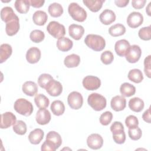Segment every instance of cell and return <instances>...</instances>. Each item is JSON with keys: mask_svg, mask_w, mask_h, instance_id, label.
Returning a JSON list of instances; mask_svg holds the SVG:
<instances>
[{"mask_svg": "<svg viewBox=\"0 0 151 151\" xmlns=\"http://www.w3.org/2000/svg\"><path fill=\"white\" fill-rule=\"evenodd\" d=\"M70 36L76 40L81 38L84 33V28L83 26L77 24H71L68 27Z\"/></svg>", "mask_w": 151, "mask_h": 151, "instance_id": "obj_18", "label": "cell"}, {"mask_svg": "<svg viewBox=\"0 0 151 151\" xmlns=\"http://www.w3.org/2000/svg\"><path fill=\"white\" fill-rule=\"evenodd\" d=\"M128 134L129 137L133 140H137L140 139L142 135V130L137 126L134 128L129 129Z\"/></svg>", "mask_w": 151, "mask_h": 151, "instance_id": "obj_42", "label": "cell"}, {"mask_svg": "<svg viewBox=\"0 0 151 151\" xmlns=\"http://www.w3.org/2000/svg\"><path fill=\"white\" fill-rule=\"evenodd\" d=\"M48 19V15L47 13L43 11H35L32 16V20L35 24L40 26L44 25Z\"/></svg>", "mask_w": 151, "mask_h": 151, "instance_id": "obj_24", "label": "cell"}, {"mask_svg": "<svg viewBox=\"0 0 151 151\" xmlns=\"http://www.w3.org/2000/svg\"><path fill=\"white\" fill-rule=\"evenodd\" d=\"M145 104L142 99L139 97H133L129 101V107L134 112H140L144 108Z\"/></svg>", "mask_w": 151, "mask_h": 151, "instance_id": "obj_25", "label": "cell"}, {"mask_svg": "<svg viewBox=\"0 0 151 151\" xmlns=\"http://www.w3.org/2000/svg\"><path fill=\"white\" fill-rule=\"evenodd\" d=\"M36 122L40 125L48 124L51 120V114L45 109H40L36 114Z\"/></svg>", "mask_w": 151, "mask_h": 151, "instance_id": "obj_16", "label": "cell"}, {"mask_svg": "<svg viewBox=\"0 0 151 151\" xmlns=\"http://www.w3.org/2000/svg\"><path fill=\"white\" fill-rule=\"evenodd\" d=\"M12 48L8 44H2L0 46V63L5 61L11 55Z\"/></svg>", "mask_w": 151, "mask_h": 151, "instance_id": "obj_27", "label": "cell"}, {"mask_svg": "<svg viewBox=\"0 0 151 151\" xmlns=\"http://www.w3.org/2000/svg\"><path fill=\"white\" fill-rule=\"evenodd\" d=\"M124 130V127L123 124L120 122H114L110 126V131L113 133Z\"/></svg>", "mask_w": 151, "mask_h": 151, "instance_id": "obj_47", "label": "cell"}, {"mask_svg": "<svg viewBox=\"0 0 151 151\" xmlns=\"http://www.w3.org/2000/svg\"><path fill=\"white\" fill-rule=\"evenodd\" d=\"M129 0H115L114 3L118 7L123 8L127 6V5L129 4Z\"/></svg>", "mask_w": 151, "mask_h": 151, "instance_id": "obj_52", "label": "cell"}, {"mask_svg": "<svg viewBox=\"0 0 151 151\" xmlns=\"http://www.w3.org/2000/svg\"><path fill=\"white\" fill-rule=\"evenodd\" d=\"M29 2H30V5L34 7V8H40L41 7L44 2H45V1H42V0H31L29 1Z\"/></svg>", "mask_w": 151, "mask_h": 151, "instance_id": "obj_50", "label": "cell"}, {"mask_svg": "<svg viewBox=\"0 0 151 151\" xmlns=\"http://www.w3.org/2000/svg\"><path fill=\"white\" fill-rule=\"evenodd\" d=\"M17 15L14 13V10L10 6H5L1 11V19L7 23L11 19H14Z\"/></svg>", "mask_w": 151, "mask_h": 151, "instance_id": "obj_29", "label": "cell"}, {"mask_svg": "<svg viewBox=\"0 0 151 151\" xmlns=\"http://www.w3.org/2000/svg\"><path fill=\"white\" fill-rule=\"evenodd\" d=\"M52 113L55 116L62 115L65 111V106L61 100H55L52 102L50 107Z\"/></svg>", "mask_w": 151, "mask_h": 151, "instance_id": "obj_31", "label": "cell"}, {"mask_svg": "<svg viewBox=\"0 0 151 151\" xmlns=\"http://www.w3.org/2000/svg\"><path fill=\"white\" fill-rule=\"evenodd\" d=\"M80 63V57L77 54H72L67 55L64 60V65L68 68L77 67Z\"/></svg>", "mask_w": 151, "mask_h": 151, "instance_id": "obj_28", "label": "cell"}, {"mask_svg": "<svg viewBox=\"0 0 151 151\" xmlns=\"http://www.w3.org/2000/svg\"><path fill=\"white\" fill-rule=\"evenodd\" d=\"M120 91L123 97H129L135 94L136 88L129 83H124L120 86Z\"/></svg>", "mask_w": 151, "mask_h": 151, "instance_id": "obj_30", "label": "cell"}, {"mask_svg": "<svg viewBox=\"0 0 151 151\" xmlns=\"http://www.w3.org/2000/svg\"><path fill=\"white\" fill-rule=\"evenodd\" d=\"M48 32L55 38H60L65 34V27L58 22L52 21L49 22L47 27Z\"/></svg>", "mask_w": 151, "mask_h": 151, "instance_id": "obj_5", "label": "cell"}, {"mask_svg": "<svg viewBox=\"0 0 151 151\" xmlns=\"http://www.w3.org/2000/svg\"><path fill=\"white\" fill-rule=\"evenodd\" d=\"M116 18L115 13L113 11L108 9H104L99 16L100 22L106 25H110L113 22L116 20Z\"/></svg>", "mask_w": 151, "mask_h": 151, "instance_id": "obj_17", "label": "cell"}, {"mask_svg": "<svg viewBox=\"0 0 151 151\" xmlns=\"http://www.w3.org/2000/svg\"><path fill=\"white\" fill-rule=\"evenodd\" d=\"M22 90L25 94L29 96H34L38 92V86L35 82L27 81L23 84Z\"/></svg>", "mask_w": 151, "mask_h": 151, "instance_id": "obj_21", "label": "cell"}, {"mask_svg": "<svg viewBox=\"0 0 151 151\" xmlns=\"http://www.w3.org/2000/svg\"><path fill=\"white\" fill-rule=\"evenodd\" d=\"M73 45V41L67 37H63L58 39L57 42V47L58 49L61 51L65 52L70 50Z\"/></svg>", "mask_w": 151, "mask_h": 151, "instance_id": "obj_23", "label": "cell"}, {"mask_svg": "<svg viewBox=\"0 0 151 151\" xmlns=\"http://www.w3.org/2000/svg\"><path fill=\"white\" fill-rule=\"evenodd\" d=\"M14 107L17 113L25 116H30L34 109L32 103L23 98L17 99L14 103Z\"/></svg>", "mask_w": 151, "mask_h": 151, "instance_id": "obj_2", "label": "cell"}, {"mask_svg": "<svg viewBox=\"0 0 151 151\" xmlns=\"http://www.w3.org/2000/svg\"><path fill=\"white\" fill-rule=\"evenodd\" d=\"M83 86L87 90H96L101 86L100 78L96 76H87L83 80Z\"/></svg>", "mask_w": 151, "mask_h": 151, "instance_id": "obj_8", "label": "cell"}, {"mask_svg": "<svg viewBox=\"0 0 151 151\" xmlns=\"http://www.w3.org/2000/svg\"><path fill=\"white\" fill-rule=\"evenodd\" d=\"M41 51L37 47H31L28 50L26 54V59L30 64H35L41 58Z\"/></svg>", "mask_w": 151, "mask_h": 151, "instance_id": "obj_15", "label": "cell"}, {"mask_svg": "<svg viewBox=\"0 0 151 151\" xmlns=\"http://www.w3.org/2000/svg\"><path fill=\"white\" fill-rule=\"evenodd\" d=\"M88 104L96 111H101L106 107L107 101L106 98L97 93L90 94L87 99Z\"/></svg>", "mask_w": 151, "mask_h": 151, "instance_id": "obj_3", "label": "cell"}, {"mask_svg": "<svg viewBox=\"0 0 151 151\" xmlns=\"http://www.w3.org/2000/svg\"><path fill=\"white\" fill-rule=\"evenodd\" d=\"M127 77L130 81L135 83H140L143 80V76L142 72L139 69L137 68L130 70L128 73Z\"/></svg>", "mask_w": 151, "mask_h": 151, "instance_id": "obj_35", "label": "cell"}, {"mask_svg": "<svg viewBox=\"0 0 151 151\" xmlns=\"http://www.w3.org/2000/svg\"><path fill=\"white\" fill-rule=\"evenodd\" d=\"M46 91L49 95L57 97L60 96L63 91V86L60 82L52 79L47 86Z\"/></svg>", "mask_w": 151, "mask_h": 151, "instance_id": "obj_11", "label": "cell"}, {"mask_svg": "<svg viewBox=\"0 0 151 151\" xmlns=\"http://www.w3.org/2000/svg\"><path fill=\"white\" fill-rule=\"evenodd\" d=\"M142 118L146 123H150V107H149L143 113Z\"/></svg>", "mask_w": 151, "mask_h": 151, "instance_id": "obj_51", "label": "cell"}, {"mask_svg": "<svg viewBox=\"0 0 151 151\" xmlns=\"http://www.w3.org/2000/svg\"><path fill=\"white\" fill-rule=\"evenodd\" d=\"M19 29V21L17 15L14 19L6 23L5 31L8 35L13 36L15 35Z\"/></svg>", "mask_w": 151, "mask_h": 151, "instance_id": "obj_13", "label": "cell"}, {"mask_svg": "<svg viewBox=\"0 0 151 151\" xmlns=\"http://www.w3.org/2000/svg\"><path fill=\"white\" fill-rule=\"evenodd\" d=\"M113 119V114L111 112L106 111L102 113L100 117V123L103 126H107L110 123Z\"/></svg>", "mask_w": 151, "mask_h": 151, "instance_id": "obj_43", "label": "cell"}, {"mask_svg": "<svg viewBox=\"0 0 151 151\" xmlns=\"http://www.w3.org/2000/svg\"><path fill=\"white\" fill-rule=\"evenodd\" d=\"M34 101L39 109H45L50 104L49 99L42 94H37L34 98Z\"/></svg>", "mask_w": 151, "mask_h": 151, "instance_id": "obj_36", "label": "cell"}, {"mask_svg": "<svg viewBox=\"0 0 151 151\" xmlns=\"http://www.w3.org/2000/svg\"><path fill=\"white\" fill-rule=\"evenodd\" d=\"M87 146L91 149H99L103 145V137L99 134L93 133L87 137Z\"/></svg>", "mask_w": 151, "mask_h": 151, "instance_id": "obj_9", "label": "cell"}, {"mask_svg": "<svg viewBox=\"0 0 151 151\" xmlns=\"http://www.w3.org/2000/svg\"><path fill=\"white\" fill-rule=\"evenodd\" d=\"M48 11L51 17L57 18L60 17L63 14V8L60 4L54 2L49 5L48 8Z\"/></svg>", "mask_w": 151, "mask_h": 151, "instance_id": "obj_32", "label": "cell"}, {"mask_svg": "<svg viewBox=\"0 0 151 151\" xmlns=\"http://www.w3.org/2000/svg\"><path fill=\"white\" fill-rule=\"evenodd\" d=\"M113 139L115 143L117 144H123L126 140V134L124 130L113 133Z\"/></svg>", "mask_w": 151, "mask_h": 151, "instance_id": "obj_45", "label": "cell"}, {"mask_svg": "<svg viewBox=\"0 0 151 151\" xmlns=\"http://www.w3.org/2000/svg\"><path fill=\"white\" fill-rule=\"evenodd\" d=\"M46 141L57 149L62 144V139L59 133L55 131L49 132L46 136Z\"/></svg>", "mask_w": 151, "mask_h": 151, "instance_id": "obj_19", "label": "cell"}, {"mask_svg": "<svg viewBox=\"0 0 151 151\" xmlns=\"http://www.w3.org/2000/svg\"><path fill=\"white\" fill-rule=\"evenodd\" d=\"M110 105L113 110L116 111H120L125 109L126 100L123 96H116L111 99Z\"/></svg>", "mask_w": 151, "mask_h": 151, "instance_id": "obj_14", "label": "cell"}, {"mask_svg": "<svg viewBox=\"0 0 151 151\" xmlns=\"http://www.w3.org/2000/svg\"><path fill=\"white\" fill-rule=\"evenodd\" d=\"M125 124H126V126L129 129L134 128L138 126L139 120L135 116L130 115L126 117L125 120Z\"/></svg>", "mask_w": 151, "mask_h": 151, "instance_id": "obj_44", "label": "cell"}, {"mask_svg": "<svg viewBox=\"0 0 151 151\" xmlns=\"http://www.w3.org/2000/svg\"><path fill=\"white\" fill-rule=\"evenodd\" d=\"M150 26L140 28L139 31L138 35L140 39L144 41H149L151 38V28Z\"/></svg>", "mask_w": 151, "mask_h": 151, "instance_id": "obj_40", "label": "cell"}, {"mask_svg": "<svg viewBox=\"0 0 151 151\" xmlns=\"http://www.w3.org/2000/svg\"><path fill=\"white\" fill-rule=\"evenodd\" d=\"M27 125L22 120H18L13 125L14 132L19 135L25 134L27 132Z\"/></svg>", "mask_w": 151, "mask_h": 151, "instance_id": "obj_38", "label": "cell"}, {"mask_svg": "<svg viewBox=\"0 0 151 151\" xmlns=\"http://www.w3.org/2000/svg\"><path fill=\"white\" fill-rule=\"evenodd\" d=\"M100 60L104 64L109 65L113 62L114 60V55L110 51L107 50L102 52L100 56Z\"/></svg>", "mask_w": 151, "mask_h": 151, "instance_id": "obj_41", "label": "cell"}, {"mask_svg": "<svg viewBox=\"0 0 151 151\" xmlns=\"http://www.w3.org/2000/svg\"><path fill=\"white\" fill-rule=\"evenodd\" d=\"M150 4H151V2H150L148 4V6H147V7L146 9V12H147V15L149 16H150Z\"/></svg>", "mask_w": 151, "mask_h": 151, "instance_id": "obj_53", "label": "cell"}, {"mask_svg": "<svg viewBox=\"0 0 151 151\" xmlns=\"http://www.w3.org/2000/svg\"><path fill=\"white\" fill-rule=\"evenodd\" d=\"M84 42L88 47L95 51H101L106 46L104 38L96 34L87 35L84 39Z\"/></svg>", "mask_w": 151, "mask_h": 151, "instance_id": "obj_1", "label": "cell"}, {"mask_svg": "<svg viewBox=\"0 0 151 151\" xmlns=\"http://www.w3.org/2000/svg\"><path fill=\"white\" fill-rule=\"evenodd\" d=\"M142 50L137 45H132L129 47L125 54L126 60L130 63H135L140 58Z\"/></svg>", "mask_w": 151, "mask_h": 151, "instance_id": "obj_6", "label": "cell"}, {"mask_svg": "<svg viewBox=\"0 0 151 151\" xmlns=\"http://www.w3.org/2000/svg\"><path fill=\"white\" fill-rule=\"evenodd\" d=\"M126 32V28L122 24H116L111 26L109 29V33L113 37H119Z\"/></svg>", "mask_w": 151, "mask_h": 151, "instance_id": "obj_34", "label": "cell"}, {"mask_svg": "<svg viewBox=\"0 0 151 151\" xmlns=\"http://www.w3.org/2000/svg\"><path fill=\"white\" fill-rule=\"evenodd\" d=\"M41 150L42 151H46V150H49V151H55L56 150V149L51 145L50 144L49 142H48L47 141H45L42 146H41Z\"/></svg>", "mask_w": 151, "mask_h": 151, "instance_id": "obj_49", "label": "cell"}, {"mask_svg": "<svg viewBox=\"0 0 151 151\" xmlns=\"http://www.w3.org/2000/svg\"><path fill=\"white\" fill-rule=\"evenodd\" d=\"M30 40L35 43H39L42 41L45 38L44 32L39 29H34L32 31L29 35Z\"/></svg>", "mask_w": 151, "mask_h": 151, "instance_id": "obj_37", "label": "cell"}, {"mask_svg": "<svg viewBox=\"0 0 151 151\" xmlns=\"http://www.w3.org/2000/svg\"><path fill=\"white\" fill-rule=\"evenodd\" d=\"M17 120L16 116L12 112L7 111L1 116V128L7 129L14 125Z\"/></svg>", "mask_w": 151, "mask_h": 151, "instance_id": "obj_12", "label": "cell"}, {"mask_svg": "<svg viewBox=\"0 0 151 151\" xmlns=\"http://www.w3.org/2000/svg\"><path fill=\"white\" fill-rule=\"evenodd\" d=\"M104 0H83V4L92 12H98L102 7Z\"/></svg>", "mask_w": 151, "mask_h": 151, "instance_id": "obj_26", "label": "cell"}, {"mask_svg": "<svg viewBox=\"0 0 151 151\" xmlns=\"http://www.w3.org/2000/svg\"><path fill=\"white\" fill-rule=\"evenodd\" d=\"M130 46V43L126 40H120L117 41L114 45V50L116 54L120 57H124Z\"/></svg>", "mask_w": 151, "mask_h": 151, "instance_id": "obj_20", "label": "cell"}, {"mask_svg": "<svg viewBox=\"0 0 151 151\" xmlns=\"http://www.w3.org/2000/svg\"><path fill=\"white\" fill-rule=\"evenodd\" d=\"M150 60H151V55H149L145 58L144 60V71L145 74L147 76L148 78H150Z\"/></svg>", "mask_w": 151, "mask_h": 151, "instance_id": "obj_46", "label": "cell"}, {"mask_svg": "<svg viewBox=\"0 0 151 151\" xmlns=\"http://www.w3.org/2000/svg\"><path fill=\"white\" fill-rule=\"evenodd\" d=\"M143 22V17L139 12H131L127 18V24L130 28L139 27Z\"/></svg>", "mask_w": 151, "mask_h": 151, "instance_id": "obj_10", "label": "cell"}, {"mask_svg": "<svg viewBox=\"0 0 151 151\" xmlns=\"http://www.w3.org/2000/svg\"><path fill=\"white\" fill-rule=\"evenodd\" d=\"M44 135V131L41 129H35L31 131L28 135V140L31 144L38 145L42 140Z\"/></svg>", "mask_w": 151, "mask_h": 151, "instance_id": "obj_22", "label": "cell"}, {"mask_svg": "<svg viewBox=\"0 0 151 151\" xmlns=\"http://www.w3.org/2000/svg\"><path fill=\"white\" fill-rule=\"evenodd\" d=\"M53 79L52 77L49 74H46L44 73L41 74L38 78V85L42 88H46L48 84Z\"/></svg>", "mask_w": 151, "mask_h": 151, "instance_id": "obj_39", "label": "cell"}, {"mask_svg": "<svg viewBox=\"0 0 151 151\" xmlns=\"http://www.w3.org/2000/svg\"><path fill=\"white\" fill-rule=\"evenodd\" d=\"M67 102L71 109L78 110L83 106V98L79 92L72 91L68 96Z\"/></svg>", "mask_w": 151, "mask_h": 151, "instance_id": "obj_7", "label": "cell"}, {"mask_svg": "<svg viewBox=\"0 0 151 151\" xmlns=\"http://www.w3.org/2000/svg\"><path fill=\"white\" fill-rule=\"evenodd\" d=\"M16 10L20 14H26L28 12L30 6L29 1L17 0L14 4Z\"/></svg>", "mask_w": 151, "mask_h": 151, "instance_id": "obj_33", "label": "cell"}, {"mask_svg": "<svg viewBox=\"0 0 151 151\" xmlns=\"http://www.w3.org/2000/svg\"><path fill=\"white\" fill-rule=\"evenodd\" d=\"M146 2V0H133L132 1V5L135 9H142L144 7Z\"/></svg>", "mask_w": 151, "mask_h": 151, "instance_id": "obj_48", "label": "cell"}, {"mask_svg": "<svg viewBox=\"0 0 151 151\" xmlns=\"http://www.w3.org/2000/svg\"><path fill=\"white\" fill-rule=\"evenodd\" d=\"M68 11L72 18L78 22H83L87 18V14L86 11L77 3L72 2L70 4Z\"/></svg>", "mask_w": 151, "mask_h": 151, "instance_id": "obj_4", "label": "cell"}]
</instances>
